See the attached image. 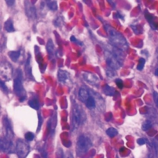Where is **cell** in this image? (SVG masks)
<instances>
[{"instance_id": "9", "label": "cell", "mask_w": 158, "mask_h": 158, "mask_svg": "<svg viewBox=\"0 0 158 158\" xmlns=\"http://www.w3.org/2000/svg\"><path fill=\"white\" fill-rule=\"evenodd\" d=\"M3 122H4L3 124H4V129H5V133H6V135H5L4 137L7 138L9 141L13 143L14 135V132L12 130V127L11 125V123H10L8 119H7L6 117L4 118Z\"/></svg>"}, {"instance_id": "12", "label": "cell", "mask_w": 158, "mask_h": 158, "mask_svg": "<svg viewBox=\"0 0 158 158\" xmlns=\"http://www.w3.org/2000/svg\"><path fill=\"white\" fill-rule=\"evenodd\" d=\"M1 149L4 152H11L13 149V143L9 141L6 138L1 139Z\"/></svg>"}, {"instance_id": "10", "label": "cell", "mask_w": 158, "mask_h": 158, "mask_svg": "<svg viewBox=\"0 0 158 158\" xmlns=\"http://www.w3.org/2000/svg\"><path fill=\"white\" fill-rule=\"evenodd\" d=\"M83 78L87 82L91 84V85H98L100 82V79L98 77L90 72H84L82 74Z\"/></svg>"}, {"instance_id": "1", "label": "cell", "mask_w": 158, "mask_h": 158, "mask_svg": "<svg viewBox=\"0 0 158 158\" xmlns=\"http://www.w3.org/2000/svg\"><path fill=\"white\" fill-rule=\"evenodd\" d=\"M105 58L107 66L116 71L123 66L125 56L123 51L111 44L105 49Z\"/></svg>"}, {"instance_id": "14", "label": "cell", "mask_w": 158, "mask_h": 158, "mask_svg": "<svg viewBox=\"0 0 158 158\" xmlns=\"http://www.w3.org/2000/svg\"><path fill=\"white\" fill-rule=\"evenodd\" d=\"M145 17L146 18L148 22L150 24L151 28L154 30H156L158 27V22L156 17L147 11L145 14Z\"/></svg>"}, {"instance_id": "6", "label": "cell", "mask_w": 158, "mask_h": 158, "mask_svg": "<svg viewBox=\"0 0 158 158\" xmlns=\"http://www.w3.org/2000/svg\"><path fill=\"white\" fill-rule=\"evenodd\" d=\"M21 73H18V76L14 80V91L16 95L19 98V101L23 102L27 98L26 92L22 83Z\"/></svg>"}, {"instance_id": "19", "label": "cell", "mask_w": 158, "mask_h": 158, "mask_svg": "<svg viewBox=\"0 0 158 158\" xmlns=\"http://www.w3.org/2000/svg\"><path fill=\"white\" fill-rule=\"evenodd\" d=\"M26 72L27 76H28L30 78V76H32V72H31V66H30V55H28L27 60L26 63Z\"/></svg>"}, {"instance_id": "26", "label": "cell", "mask_w": 158, "mask_h": 158, "mask_svg": "<svg viewBox=\"0 0 158 158\" xmlns=\"http://www.w3.org/2000/svg\"><path fill=\"white\" fill-rule=\"evenodd\" d=\"M115 82L116 83L117 86L120 89H122L123 87V81L121 80V79L120 78H117L116 80H115Z\"/></svg>"}, {"instance_id": "21", "label": "cell", "mask_w": 158, "mask_h": 158, "mask_svg": "<svg viewBox=\"0 0 158 158\" xmlns=\"http://www.w3.org/2000/svg\"><path fill=\"white\" fill-rule=\"evenodd\" d=\"M46 3L48 8L51 11H56L58 9V4L56 1H48Z\"/></svg>"}, {"instance_id": "16", "label": "cell", "mask_w": 158, "mask_h": 158, "mask_svg": "<svg viewBox=\"0 0 158 158\" xmlns=\"http://www.w3.org/2000/svg\"><path fill=\"white\" fill-rule=\"evenodd\" d=\"M5 30L9 33L14 32L15 31V28L14 27L13 22L11 19H9L4 22V26Z\"/></svg>"}, {"instance_id": "25", "label": "cell", "mask_w": 158, "mask_h": 158, "mask_svg": "<svg viewBox=\"0 0 158 158\" xmlns=\"http://www.w3.org/2000/svg\"><path fill=\"white\" fill-rule=\"evenodd\" d=\"M35 138V135L32 132H27L25 135V138L27 141H32Z\"/></svg>"}, {"instance_id": "11", "label": "cell", "mask_w": 158, "mask_h": 158, "mask_svg": "<svg viewBox=\"0 0 158 158\" xmlns=\"http://www.w3.org/2000/svg\"><path fill=\"white\" fill-rule=\"evenodd\" d=\"M8 63L2 64L1 67V73L2 76H3L7 80H9L11 77L12 70L11 66L8 65Z\"/></svg>"}, {"instance_id": "29", "label": "cell", "mask_w": 158, "mask_h": 158, "mask_svg": "<svg viewBox=\"0 0 158 158\" xmlns=\"http://www.w3.org/2000/svg\"><path fill=\"white\" fill-rule=\"evenodd\" d=\"M1 88L2 90L4 91V93H6V92L8 91V88H7V87H6V85H5V84H4V83L3 82V80L1 81Z\"/></svg>"}, {"instance_id": "24", "label": "cell", "mask_w": 158, "mask_h": 158, "mask_svg": "<svg viewBox=\"0 0 158 158\" xmlns=\"http://www.w3.org/2000/svg\"><path fill=\"white\" fill-rule=\"evenodd\" d=\"M145 59L144 58H140L139 59V62H138V64L137 66V69L138 71H141L143 70V69L144 68L145 66Z\"/></svg>"}, {"instance_id": "33", "label": "cell", "mask_w": 158, "mask_h": 158, "mask_svg": "<svg viewBox=\"0 0 158 158\" xmlns=\"http://www.w3.org/2000/svg\"><path fill=\"white\" fill-rule=\"evenodd\" d=\"M66 158H73V155L71 154V153L69 152L67 154Z\"/></svg>"}, {"instance_id": "2", "label": "cell", "mask_w": 158, "mask_h": 158, "mask_svg": "<svg viewBox=\"0 0 158 158\" xmlns=\"http://www.w3.org/2000/svg\"><path fill=\"white\" fill-rule=\"evenodd\" d=\"M105 29L109 42L112 46L119 48L123 51H126L128 48V44L122 35L113 27L106 25Z\"/></svg>"}, {"instance_id": "30", "label": "cell", "mask_w": 158, "mask_h": 158, "mask_svg": "<svg viewBox=\"0 0 158 158\" xmlns=\"http://www.w3.org/2000/svg\"><path fill=\"white\" fill-rule=\"evenodd\" d=\"M137 143L140 145H143L145 143V139H143V138H139V139L137 140Z\"/></svg>"}, {"instance_id": "31", "label": "cell", "mask_w": 158, "mask_h": 158, "mask_svg": "<svg viewBox=\"0 0 158 158\" xmlns=\"http://www.w3.org/2000/svg\"><path fill=\"white\" fill-rule=\"evenodd\" d=\"M7 4L9 6H12L14 5V4L15 3V1H11V0H10V1H6Z\"/></svg>"}, {"instance_id": "27", "label": "cell", "mask_w": 158, "mask_h": 158, "mask_svg": "<svg viewBox=\"0 0 158 158\" xmlns=\"http://www.w3.org/2000/svg\"><path fill=\"white\" fill-rule=\"evenodd\" d=\"M153 99L157 107H158V93L156 91H154L153 93Z\"/></svg>"}, {"instance_id": "3", "label": "cell", "mask_w": 158, "mask_h": 158, "mask_svg": "<svg viewBox=\"0 0 158 158\" xmlns=\"http://www.w3.org/2000/svg\"><path fill=\"white\" fill-rule=\"evenodd\" d=\"M96 96L93 91L86 87H82L78 91V98L81 102L90 109H94L96 106Z\"/></svg>"}, {"instance_id": "18", "label": "cell", "mask_w": 158, "mask_h": 158, "mask_svg": "<svg viewBox=\"0 0 158 158\" xmlns=\"http://www.w3.org/2000/svg\"><path fill=\"white\" fill-rule=\"evenodd\" d=\"M46 49L49 55H50V56H54V46L51 40H49L48 41L46 44Z\"/></svg>"}, {"instance_id": "32", "label": "cell", "mask_w": 158, "mask_h": 158, "mask_svg": "<svg viewBox=\"0 0 158 158\" xmlns=\"http://www.w3.org/2000/svg\"><path fill=\"white\" fill-rule=\"evenodd\" d=\"M71 41L72 42H77V43H80V42H78V40H77L75 38V37H71Z\"/></svg>"}, {"instance_id": "8", "label": "cell", "mask_w": 158, "mask_h": 158, "mask_svg": "<svg viewBox=\"0 0 158 158\" xmlns=\"http://www.w3.org/2000/svg\"><path fill=\"white\" fill-rule=\"evenodd\" d=\"M25 12L27 16L31 20H35L37 18V11L35 7L31 1H24Z\"/></svg>"}, {"instance_id": "5", "label": "cell", "mask_w": 158, "mask_h": 158, "mask_svg": "<svg viewBox=\"0 0 158 158\" xmlns=\"http://www.w3.org/2000/svg\"><path fill=\"white\" fill-rule=\"evenodd\" d=\"M92 145L91 140L85 135L78 137L77 142V153L78 156H82L88 152Z\"/></svg>"}, {"instance_id": "7", "label": "cell", "mask_w": 158, "mask_h": 158, "mask_svg": "<svg viewBox=\"0 0 158 158\" xmlns=\"http://www.w3.org/2000/svg\"><path fill=\"white\" fill-rule=\"evenodd\" d=\"M16 151L19 158H26L30 152V146L26 141L19 139L16 142Z\"/></svg>"}, {"instance_id": "4", "label": "cell", "mask_w": 158, "mask_h": 158, "mask_svg": "<svg viewBox=\"0 0 158 158\" xmlns=\"http://www.w3.org/2000/svg\"><path fill=\"white\" fill-rule=\"evenodd\" d=\"M86 120V114L83 107L78 104L74 105L72 111V129L77 130L83 125Z\"/></svg>"}, {"instance_id": "17", "label": "cell", "mask_w": 158, "mask_h": 158, "mask_svg": "<svg viewBox=\"0 0 158 158\" xmlns=\"http://www.w3.org/2000/svg\"><path fill=\"white\" fill-rule=\"evenodd\" d=\"M104 93L107 96H112L115 94V90L113 87H111L110 86H109L108 85H106L105 87H103V90Z\"/></svg>"}, {"instance_id": "15", "label": "cell", "mask_w": 158, "mask_h": 158, "mask_svg": "<svg viewBox=\"0 0 158 158\" xmlns=\"http://www.w3.org/2000/svg\"><path fill=\"white\" fill-rule=\"evenodd\" d=\"M8 56L13 62H16L19 60V58L21 56V51H13L8 53Z\"/></svg>"}, {"instance_id": "22", "label": "cell", "mask_w": 158, "mask_h": 158, "mask_svg": "<svg viewBox=\"0 0 158 158\" xmlns=\"http://www.w3.org/2000/svg\"><path fill=\"white\" fill-rule=\"evenodd\" d=\"M106 133L109 137H111V138H112V137H116L118 134V132L116 129V128H113V127H111V128H109L108 129L106 130Z\"/></svg>"}, {"instance_id": "34", "label": "cell", "mask_w": 158, "mask_h": 158, "mask_svg": "<svg viewBox=\"0 0 158 158\" xmlns=\"http://www.w3.org/2000/svg\"><path fill=\"white\" fill-rule=\"evenodd\" d=\"M155 75H156V76H158V68L156 69V71H155Z\"/></svg>"}, {"instance_id": "13", "label": "cell", "mask_w": 158, "mask_h": 158, "mask_svg": "<svg viewBox=\"0 0 158 158\" xmlns=\"http://www.w3.org/2000/svg\"><path fill=\"white\" fill-rule=\"evenodd\" d=\"M58 78L59 81L63 83H67L70 81V75L66 71L59 69L58 72Z\"/></svg>"}, {"instance_id": "23", "label": "cell", "mask_w": 158, "mask_h": 158, "mask_svg": "<svg viewBox=\"0 0 158 158\" xmlns=\"http://www.w3.org/2000/svg\"><path fill=\"white\" fill-rule=\"evenodd\" d=\"M151 127V122L150 121H146L142 125V130L143 131H148Z\"/></svg>"}, {"instance_id": "28", "label": "cell", "mask_w": 158, "mask_h": 158, "mask_svg": "<svg viewBox=\"0 0 158 158\" xmlns=\"http://www.w3.org/2000/svg\"><path fill=\"white\" fill-rule=\"evenodd\" d=\"M106 73L107 76L112 77L113 76H114V70H113V69L109 67V69H107L106 71Z\"/></svg>"}, {"instance_id": "20", "label": "cell", "mask_w": 158, "mask_h": 158, "mask_svg": "<svg viewBox=\"0 0 158 158\" xmlns=\"http://www.w3.org/2000/svg\"><path fill=\"white\" fill-rule=\"evenodd\" d=\"M28 105L33 109H34L36 110H38L40 108L39 102L37 99L35 98H32L31 100H30L28 101Z\"/></svg>"}]
</instances>
